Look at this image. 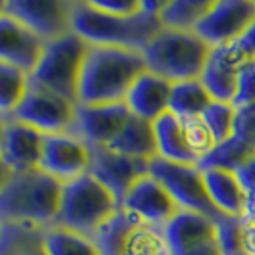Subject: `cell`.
<instances>
[{
  "label": "cell",
  "mask_w": 255,
  "mask_h": 255,
  "mask_svg": "<svg viewBox=\"0 0 255 255\" xmlns=\"http://www.w3.org/2000/svg\"><path fill=\"white\" fill-rule=\"evenodd\" d=\"M165 2L144 0V12L121 17L98 10L92 2H71V31L96 46H115L144 52L152 38L161 31L157 13Z\"/></svg>",
  "instance_id": "obj_1"
},
{
  "label": "cell",
  "mask_w": 255,
  "mask_h": 255,
  "mask_svg": "<svg viewBox=\"0 0 255 255\" xmlns=\"http://www.w3.org/2000/svg\"><path fill=\"white\" fill-rule=\"evenodd\" d=\"M144 71L148 67L142 52L90 44L79 81V104H123L130 87Z\"/></svg>",
  "instance_id": "obj_2"
},
{
  "label": "cell",
  "mask_w": 255,
  "mask_h": 255,
  "mask_svg": "<svg viewBox=\"0 0 255 255\" xmlns=\"http://www.w3.org/2000/svg\"><path fill=\"white\" fill-rule=\"evenodd\" d=\"M62 184L44 171L15 173L0 194V221L48 229L60 211Z\"/></svg>",
  "instance_id": "obj_3"
},
{
  "label": "cell",
  "mask_w": 255,
  "mask_h": 255,
  "mask_svg": "<svg viewBox=\"0 0 255 255\" xmlns=\"http://www.w3.org/2000/svg\"><path fill=\"white\" fill-rule=\"evenodd\" d=\"M209 54L211 46L194 31H175L163 27L142 52L148 71L171 85L200 79Z\"/></svg>",
  "instance_id": "obj_4"
},
{
  "label": "cell",
  "mask_w": 255,
  "mask_h": 255,
  "mask_svg": "<svg viewBox=\"0 0 255 255\" xmlns=\"http://www.w3.org/2000/svg\"><path fill=\"white\" fill-rule=\"evenodd\" d=\"M119 209L117 198L89 173L62 186L60 211L54 225L94 238Z\"/></svg>",
  "instance_id": "obj_5"
},
{
  "label": "cell",
  "mask_w": 255,
  "mask_h": 255,
  "mask_svg": "<svg viewBox=\"0 0 255 255\" xmlns=\"http://www.w3.org/2000/svg\"><path fill=\"white\" fill-rule=\"evenodd\" d=\"M89 46V42L73 31L46 42L42 58L31 73V85L79 104V81Z\"/></svg>",
  "instance_id": "obj_6"
},
{
  "label": "cell",
  "mask_w": 255,
  "mask_h": 255,
  "mask_svg": "<svg viewBox=\"0 0 255 255\" xmlns=\"http://www.w3.org/2000/svg\"><path fill=\"white\" fill-rule=\"evenodd\" d=\"M94 242L102 255H171L165 229L150 225L125 209L115 213L94 236Z\"/></svg>",
  "instance_id": "obj_7"
},
{
  "label": "cell",
  "mask_w": 255,
  "mask_h": 255,
  "mask_svg": "<svg viewBox=\"0 0 255 255\" xmlns=\"http://www.w3.org/2000/svg\"><path fill=\"white\" fill-rule=\"evenodd\" d=\"M150 175H153L165 186L171 198L180 207V211L204 215L211 221L223 217V213L213 205L207 194L200 167L180 165L165 161L161 157H153L150 161Z\"/></svg>",
  "instance_id": "obj_8"
},
{
  "label": "cell",
  "mask_w": 255,
  "mask_h": 255,
  "mask_svg": "<svg viewBox=\"0 0 255 255\" xmlns=\"http://www.w3.org/2000/svg\"><path fill=\"white\" fill-rule=\"evenodd\" d=\"M77 106L64 96L31 85L25 100L17 108L12 119L37 128L44 136L75 134Z\"/></svg>",
  "instance_id": "obj_9"
},
{
  "label": "cell",
  "mask_w": 255,
  "mask_h": 255,
  "mask_svg": "<svg viewBox=\"0 0 255 255\" xmlns=\"http://www.w3.org/2000/svg\"><path fill=\"white\" fill-rule=\"evenodd\" d=\"M254 19V0H213L209 12L198 23L194 33L215 48L236 42Z\"/></svg>",
  "instance_id": "obj_10"
},
{
  "label": "cell",
  "mask_w": 255,
  "mask_h": 255,
  "mask_svg": "<svg viewBox=\"0 0 255 255\" xmlns=\"http://www.w3.org/2000/svg\"><path fill=\"white\" fill-rule=\"evenodd\" d=\"M4 12L19 19L44 42L71 33V2L67 0H6Z\"/></svg>",
  "instance_id": "obj_11"
},
{
  "label": "cell",
  "mask_w": 255,
  "mask_h": 255,
  "mask_svg": "<svg viewBox=\"0 0 255 255\" xmlns=\"http://www.w3.org/2000/svg\"><path fill=\"white\" fill-rule=\"evenodd\" d=\"M38 169L56 179L62 186L73 182L89 175L90 146L77 134L44 136V148Z\"/></svg>",
  "instance_id": "obj_12"
},
{
  "label": "cell",
  "mask_w": 255,
  "mask_h": 255,
  "mask_svg": "<svg viewBox=\"0 0 255 255\" xmlns=\"http://www.w3.org/2000/svg\"><path fill=\"white\" fill-rule=\"evenodd\" d=\"M90 175L121 200L136 180L150 173V161L119 153L108 146H90Z\"/></svg>",
  "instance_id": "obj_13"
},
{
  "label": "cell",
  "mask_w": 255,
  "mask_h": 255,
  "mask_svg": "<svg viewBox=\"0 0 255 255\" xmlns=\"http://www.w3.org/2000/svg\"><path fill=\"white\" fill-rule=\"evenodd\" d=\"M171 255H225L215 221L180 211L165 229Z\"/></svg>",
  "instance_id": "obj_14"
},
{
  "label": "cell",
  "mask_w": 255,
  "mask_h": 255,
  "mask_svg": "<svg viewBox=\"0 0 255 255\" xmlns=\"http://www.w3.org/2000/svg\"><path fill=\"white\" fill-rule=\"evenodd\" d=\"M250 64L254 62L238 46V42L211 48L209 60L205 64L200 81L204 83L205 90L209 92L213 102L232 104V98L236 94L238 77Z\"/></svg>",
  "instance_id": "obj_15"
},
{
  "label": "cell",
  "mask_w": 255,
  "mask_h": 255,
  "mask_svg": "<svg viewBox=\"0 0 255 255\" xmlns=\"http://www.w3.org/2000/svg\"><path fill=\"white\" fill-rule=\"evenodd\" d=\"M121 209L134 213L136 217L159 229H167V225L180 213V207L165 186L150 173L140 177L128 188L125 198L121 200Z\"/></svg>",
  "instance_id": "obj_16"
},
{
  "label": "cell",
  "mask_w": 255,
  "mask_h": 255,
  "mask_svg": "<svg viewBox=\"0 0 255 255\" xmlns=\"http://www.w3.org/2000/svg\"><path fill=\"white\" fill-rule=\"evenodd\" d=\"M132 117L127 104L77 106L75 134L89 146H110Z\"/></svg>",
  "instance_id": "obj_17"
},
{
  "label": "cell",
  "mask_w": 255,
  "mask_h": 255,
  "mask_svg": "<svg viewBox=\"0 0 255 255\" xmlns=\"http://www.w3.org/2000/svg\"><path fill=\"white\" fill-rule=\"evenodd\" d=\"M44 40L10 13H0V62L10 64L25 73H33L38 65Z\"/></svg>",
  "instance_id": "obj_18"
},
{
  "label": "cell",
  "mask_w": 255,
  "mask_h": 255,
  "mask_svg": "<svg viewBox=\"0 0 255 255\" xmlns=\"http://www.w3.org/2000/svg\"><path fill=\"white\" fill-rule=\"evenodd\" d=\"M42 148H44L42 132L17 119H6L0 142V157L13 173H27L38 169Z\"/></svg>",
  "instance_id": "obj_19"
},
{
  "label": "cell",
  "mask_w": 255,
  "mask_h": 255,
  "mask_svg": "<svg viewBox=\"0 0 255 255\" xmlns=\"http://www.w3.org/2000/svg\"><path fill=\"white\" fill-rule=\"evenodd\" d=\"M169 98L171 83L150 71H144L130 87L125 104L132 115L153 123L169 112Z\"/></svg>",
  "instance_id": "obj_20"
},
{
  "label": "cell",
  "mask_w": 255,
  "mask_h": 255,
  "mask_svg": "<svg viewBox=\"0 0 255 255\" xmlns=\"http://www.w3.org/2000/svg\"><path fill=\"white\" fill-rule=\"evenodd\" d=\"M207 194L223 215L242 219L246 209V194L236 173L223 169H202Z\"/></svg>",
  "instance_id": "obj_21"
},
{
  "label": "cell",
  "mask_w": 255,
  "mask_h": 255,
  "mask_svg": "<svg viewBox=\"0 0 255 255\" xmlns=\"http://www.w3.org/2000/svg\"><path fill=\"white\" fill-rule=\"evenodd\" d=\"M153 134H155L157 157L171 161V163L198 167V161L192 157L186 140H184L180 117L171 112L163 114L159 119L153 121Z\"/></svg>",
  "instance_id": "obj_22"
},
{
  "label": "cell",
  "mask_w": 255,
  "mask_h": 255,
  "mask_svg": "<svg viewBox=\"0 0 255 255\" xmlns=\"http://www.w3.org/2000/svg\"><path fill=\"white\" fill-rule=\"evenodd\" d=\"M108 148H112L119 153H125V155H130V157L152 161L153 157H157L153 123L132 115L125 125V128L121 130V134Z\"/></svg>",
  "instance_id": "obj_23"
},
{
  "label": "cell",
  "mask_w": 255,
  "mask_h": 255,
  "mask_svg": "<svg viewBox=\"0 0 255 255\" xmlns=\"http://www.w3.org/2000/svg\"><path fill=\"white\" fill-rule=\"evenodd\" d=\"M213 0H173L165 2L157 17L163 29L196 31L198 23L209 12Z\"/></svg>",
  "instance_id": "obj_24"
},
{
  "label": "cell",
  "mask_w": 255,
  "mask_h": 255,
  "mask_svg": "<svg viewBox=\"0 0 255 255\" xmlns=\"http://www.w3.org/2000/svg\"><path fill=\"white\" fill-rule=\"evenodd\" d=\"M213 104V98L205 90L200 79L182 81L171 85V98H169V112L177 117H196L204 115V112Z\"/></svg>",
  "instance_id": "obj_25"
},
{
  "label": "cell",
  "mask_w": 255,
  "mask_h": 255,
  "mask_svg": "<svg viewBox=\"0 0 255 255\" xmlns=\"http://www.w3.org/2000/svg\"><path fill=\"white\" fill-rule=\"evenodd\" d=\"M31 87V75L0 62V117L12 119L17 108L25 100Z\"/></svg>",
  "instance_id": "obj_26"
},
{
  "label": "cell",
  "mask_w": 255,
  "mask_h": 255,
  "mask_svg": "<svg viewBox=\"0 0 255 255\" xmlns=\"http://www.w3.org/2000/svg\"><path fill=\"white\" fill-rule=\"evenodd\" d=\"M44 248L48 255H102L94 238L58 225L44 230Z\"/></svg>",
  "instance_id": "obj_27"
},
{
  "label": "cell",
  "mask_w": 255,
  "mask_h": 255,
  "mask_svg": "<svg viewBox=\"0 0 255 255\" xmlns=\"http://www.w3.org/2000/svg\"><path fill=\"white\" fill-rule=\"evenodd\" d=\"M44 230L23 223H2L0 255H23L31 248L44 242Z\"/></svg>",
  "instance_id": "obj_28"
},
{
  "label": "cell",
  "mask_w": 255,
  "mask_h": 255,
  "mask_svg": "<svg viewBox=\"0 0 255 255\" xmlns=\"http://www.w3.org/2000/svg\"><path fill=\"white\" fill-rule=\"evenodd\" d=\"M252 155H255V150H252L248 144H244L240 138L232 136L229 140L219 142L198 167L200 169H223V171L236 173Z\"/></svg>",
  "instance_id": "obj_29"
},
{
  "label": "cell",
  "mask_w": 255,
  "mask_h": 255,
  "mask_svg": "<svg viewBox=\"0 0 255 255\" xmlns=\"http://www.w3.org/2000/svg\"><path fill=\"white\" fill-rule=\"evenodd\" d=\"M180 125L184 132V140L190 150L192 157L198 161V165L204 161L205 157L211 153V150L217 146V142L213 138L209 127L205 125L204 117L196 115V117H180Z\"/></svg>",
  "instance_id": "obj_30"
},
{
  "label": "cell",
  "mask_w": 255,
  "mask_h": 255,
  "mask_svg": "<svg viewBox=\"0 0 255 255\" xmlns=\"http://www.w3.org/2000/svg\"><path fill=\"white\" fill-rule=\"evenodd\" d=\"M204 121L209 127L215 142H225L234 136V119H236V108L232 104L213 102L204 112Z\"/></svg>",
  "instance_id": "obj_31"
},
{
  "label": "cell",
  "mask_w": 255,
  "mask_h": 255,
  "mask_svg": "<svg viewBox=\"0 0 255 255\" xmlns=\"http://www.w3.org/2000/svg\"><path fill=\"white\" fill-rule=\"evenodd\" d=\"M215 225H217L219 242H221V248H223V254L246 255L244 254V244H242V234H244L242 219L223 215L221 219L215 221Z\"/></svg>",
  "instance_id": "obj_32"
},
{
  "label": "cell",
  "mask_w": 255,
  "mask_h": 255,
  "mask_svg": "<svg viewBox=\"0 0 255 255\" xmlns=\"http://www.w3.org/2000/svg\"><path fill=\"white\" fill-rule=\"evenodd\" d=\"M236 177L240 180L246 194V209H244L242 223L248 225L255 219V155H252L238 171Z\"/></svg>",
  "instance_id": "obj_33"
},
{
  "label": "cell",
  "mask_w": 255,
  "mask_h": 255,
  "mask_svg": "<svg viewBox=\"0 0 255 255\" xmlns=\"http://www.w3.org/2000/svg\"><path fill=\"white\" fill-rule=\"evenodd\" d=\"M255 104V64H250L238 77L236 94L232 98V106L236 110Z\"/></svg>",
  "instance_id": "obj_34"
},
{
  "label": "cell",
  "mask_w": 255,
  "mask_h": 255,
  "mask_svg": "<svg viewBox=\"0 0 255 255\" xmlns=\"http://www.w3.org/2000/svg\"><path fill=\"white\" fill-rule=\"evenodd\" d=\"M234 136L240 138L244 144H248L252 150H255V104L236 110Z\"/></svg>",
  "instance_id": "obj_35"
},
{
  "label": "cell",
  "mask_w": 255,
  "mask_h": 255,
  "mask_svg": "<svg viewBox=\"0 0 255 255\" xmlns=\"http://www.w3.org/2000/svg\"><path fill=\"white\" fill-rule=\"evenodd\" d=\"M92 6H96L98 10L121 17H132L142 13L144 8V0H90Z\"/></svg>",
  "instance_id": "obj_36"
},
{
  "label": "cell",
  "mask_w": 255,
  "mask_h": 255,
  "mask_svg": "<svg viewBox=\"0 0 255 255\" xmlns=\"http://www.w3.org/2000/svg\"><path fill=\"white\" fill-rule=\"evenodd\" d=\"M236 42H238V46L248 54V58H250L252 62H255V19L250 23V27L244 31V35L238 38Z\"/></svg>",
  "instance_id": "obj_37"
},
{
  "label": "cell",
  "mask_w": 255,
  "mask_h": 255,
  "mask_svg": "<svg viewBox=\"0 0 255 255\" xmlns=\"http://www.w3.org/2000/svg\"><path fill=\"white\" fill-rule=\"evenodd\" d=\"M242 244H244V254L255 255V219L252 223L244 225Z\"/></svg>",
  "instance_id": "obj_38"
},
{
  "label": "cell",
  "mask_w": 255,
  "mask_h": 255,
  "mask_svg": "<svg viewBox=\"0 0 255 255\" xmlns=\"http://www.w3.org/2000/svg\"><path fill=\"white\" fill-rule=\"evenodd\" d=\"M13 175H15V173H13L12 169L6 165V161L0 157V194H2V190L10 184V180L13 179Z\"/></svg>",
  "instance_id": "obj_39"
},
{
  "label": "cell",
  "mask_w": 255,
  "mask_h": 255,
  "mask_svg": "<svg viewBox=\"0 0 255 255\" xmlns=\"http://www.w3.org/2000/svg\"><path fill=\"white\" fill-rule=\"evenodd\" d=\"M23 255H48V252H46V248H44V242L38 244V246H35V248H31L27 254Z\"/></svg>",
  "instance_id": "obj_40"
},
{
  "label": "cell",
  "mask_w": 255,
  "mask_h": 255,
  "mask_svg": "<svg viewBox=\"0 0 255 255\" xmlns=\"http://www.w3.org/2000/svg\"><path fill=\"white\" fill-rule=\"evenodd\" d=\"M4 123H6V119H2V117H0V142H2V132H4Z\"/></svg>",
  "instance_id": "obj_41"
},
{
  "label": "cell",
  "mask_w": 255,
  "mask_h": 255,
  "mask_svg": "<svg viewBox=\"0 0 255 255\" xmlns=\"http://www.w3.org/2000/svg\"><path fill=\"white\" fill-rule=\"evenodd\" d=\"M4 12V0H0V13Z\"/></svg>",
  "instance_id": "obj_42"
},
{
  "label": "cell",
  "mask_w": 255,
  "mask_h": 255,
  "mask_svg": "<svg viewBox=\"0 0 255 255\" xmlns=\"http://www.w3.org/2000/svg\"><path fill=\"white\" fill-rule=\"evenodd\" d=\"M0 230H2V221H0Z\"/></svg>",
  "instance_id": "obj_43"
},
{
  "label": "cell",
  "mask_w": 255,
  "mask_h": 255,
  "mask_svg": "<svg viewBox=\"0 0 255 255\" xmlns=\"http://www.w3.org/2000/svg\"><path fill=\"white\" fill-rule=\"evenodd\" d=\"M254 64H255V62H254Z\"/></svg>",
  "instance_id": "obj_44"
}]
</instances>
